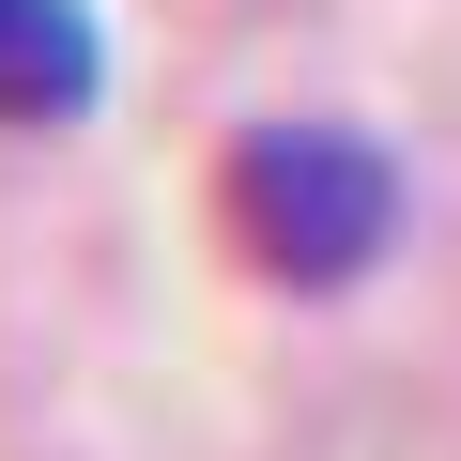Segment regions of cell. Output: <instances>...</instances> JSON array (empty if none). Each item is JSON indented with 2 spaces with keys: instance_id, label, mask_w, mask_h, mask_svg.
Here are the masks:
<instances>
[{
  "instance_id": "7a4b0ae2",
  "label": "cell",
  "mask_w": 461,
  "mask_h": 461,
  "mask_svg": "<svg viewBox=\"0 0 461 461\" xmlns=\"http://www.w3.org/2000/svg\"><path fill=\"white\" fill-rule=\"evenodd\" d=\"M108 108V32L93 0H0V123L47 139V123H93Z\"/></svg>"
},
{
  "instance_id": "6da1fadb",
  "label": "cell",
  "mask_w": 461,
  "mask_h": 461,
  "mask_svg": "<svg viewBox=\"0 0 461 461\" xmlns=\"http://www.w3.org/2000/svg\"><path fill=\"white\" fill-rule=\"evenodd\" d=\"M215 215L277 293H354V277H384L415 185L369 123H247L230 169H215Z\"/></svg>"
}]
</instances>
